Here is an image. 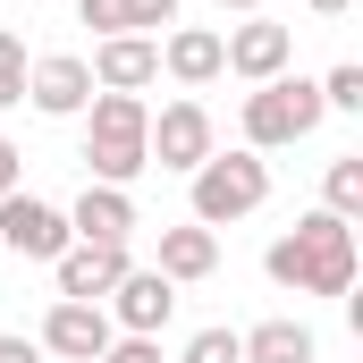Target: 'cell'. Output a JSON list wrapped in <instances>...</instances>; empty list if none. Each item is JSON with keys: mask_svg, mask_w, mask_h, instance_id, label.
Returning a JSON list of instances; mask_svg holds the SVG:
<instances>
[{"mask_svg": "<svg viewBox=\"0 0 363 363\" xmlns=\"http://www.w3.org/2000/svg\"><path fill=\"white\" fill-rule=\"evenodd\" d=\"M262 271H271L287 296H347V287H355V228L330 220V211H304L287 237H271Z\"/></svg>", "mask_w": 363, "mask_h": 363, "instance_id": "obj_1", "label": "cell"}, {"mask_svg": "<svg viewBox=\"0 0 363 363\" xmlns=\"http://www.w3.org/2000/svg\"><path fill=\"white\" fill-rule=\"evenodd\" d=\"M144 127H152L144 93H93L85 101V169H93V186H135L152 169Z\"/></svg>", "mask_w": 363, "mask_h": 363, "instance_id": "obj_2", "label": "cell"}, {"mask_svg": "<svg viewBox=\"0 0 363 363\" xmlns=\"http://www.w3.org/2000/svg\"><path fill=\"white\" fill-rule=\"evenodd\" d=\"M152 271L169 279V287H194V279L220 271V228H194V220H178V228H161V262Z\"/></svg>", "mask_w": 363, "mask_h": 363, "instance_id": "obj_14", "label": "cell"}, {"mask_svg": "<svg viewBox=\"0 0 363 363\" xmlns=\"http://www.w3.org/2000/svg\"><path fill=\"white\" fill-rule=\"evenodd\" d=\"M304 9H313V17H347L355 0H304Z\"/></svg>", "mask_w": 363, "mask_h": 363, "instance_id": "obj_26", "label": "cell"}, {"mask_svg": "<svg viewBox=\"0 0 363 363\" xmlns=\"http://www.w3.org/2000/svg\"><path fill=\"white\" fill-rule=\"evenodd\" d=\"M101 363H161V338H127V330H118V338L101 347Z\"/></svg>", "mask_w": 363, "mask_h": 363, "instance_id": "obj_22", "label": "cell"}, {"mask_svg": "<svg viewBox=\"0 0 363 363\" xmlns=\"http://www.w3.org/2000/svg\"><path fill=\"white\" fill-rule=\"evenodd\" d=\"M68 228H77V245H127L135 237V194L85 178V194L68 203Z\"/></svg>", "mask_w": 363, "mask_h": 363, "instance_id": "obj_13", "label": "cell"}, {"mask_svg": "<svg viewBox=\"0 0 363 363\" xmlns=\"http://www.w3.org/2000/svg\"><path fill=\"white\" fill-rule=\"evenodd\" d=\"M26 101H34L43 118H85L93 68L77 60V51H51V60H34V68H26Z\"/></svg>", "mask_w": 363, "mask_h": 363, "instance_id": "obj_10", "label": "cell"}, {"mask_svg": "<svg viewBox=\"0 0 363 363\" xmlns=\"http://www.w3.org/2000/svg\"><path fill=\"white\" fill-rule=\"evenodd\" d=\"M26 68H34V60H26V43H17V34H0V110H17V101H26Z\"/></svg>", "mask_w": 363, "mask_h": 363, "instance_id": "obj_18", "label": "cell"}, {"mask_svg": "<svg viewBox=\"0 0 363 363\" xmlns=\"http://www.w3.org/2000/svg\"><path fill=\"white\" fill-rule=\"evenodd\" d=\"M161 68H169L178 85H211V77H228V68H220V34H211V26H178V34L161 43Z\"/></svg>", "mask_w": 363, "mask_h": 363, "instance_id": "obj_15", "label": "cell"}, {"mask_svg": "<svg viewBox=\"0 0 363 363\" xmlns=\"http://www.w3.org/2000/svg\"><path fill=\"white\" fill-rule=\"evenodd\" d=\"M178 363H245V347H237V330H194Z\"/></svg>", "mask_w": 363, "mask_h": 363, "instance_id": "obj_19", "label": "cell"}, {"mask_svg": "<svg viewBox=\"0 0 363 363\" xmlns=\"http://www.w3.org/2000/svg\"><path fill=\"white\" fill-rule=\"evenodd\" d=\"M127 271H135V262H127V245H68V254L51 262V279H60V296H68V304H101Z\"/></svg>", "mask_w": 363, "mask_h": 363, "instance_id": "obj_12", "label": "cell"}, {"mask_svg": "<svg viewBox=\"0 0 363 363\" xmlns=\"http://www.w3.org/2000/svg\"><path fill=\"white\" fill-rule=\"evenodd\" d=\"M144 152H152V169H178V178H194L220 144H211V110L203 101H169L152 127H144Z\"/></svg>", "mask_w": 363, "mask_h": 363, "instance_id": "obj_7", "label": "cell"}, {"mask_svg": "<svg viewBox=\"0 0 363 363\" xmlns=\"http://www.w3.org/2000/svg\"><path fill=\"white\" fill-rule=\"evenodd\" d=\"M271 203V161L262 152H211L194 169V228H228Z\"/></svg>", "mask_w": 363, "mask_h": 363, "instance_id": "obj_4", "label": "cell"}, {"mask_svg": "<svg viewBox=\"0 0 363 363\" xmlns=\"http://www.w3.org/2000/svg\"><path fill=\"white\" fill-rule=\"evenodd\" d=\"M17 169H26V161H17V144L0 135V194H17Z\"/></svg>", "mask_w": 363, "mask_h": 363, "instance_id": "obj_24", "label": "cell"}, {"mask_svg": "<svg viewBox=\"0 0 363 363\" xmlns=\"http://www.w3.org/2000/svg\"><path fill=\"white\" fill-rule=\"evenodd\" d=\"M101 313H110V330H127V338H161L169 313H178V287H169L161 271H127L110 296H101Z\"/></svg>", "mask_w": 363, "mask_h": 363, "instance_id": "obj_8", "label": "cell"}, {"mask_svg": "<svg viewBox=\"0 0 363 363\" xmlns=\"http://www.w3.org/2000/svg\"><path fill=\"white\" fill-rule=\"evenodd\" d=\"M220 9H245V17H262V0H220Z\"/></svg>", "mask_w": 363, "mask_h": 363, "instance_id": "obj_27", "label": "cell"}, {"mask_svg": "<svg viewBox=\"0 0 363 363\" xmlns=\"http://www.w3.org/2000/svg\"><path fill=\"white\" fill-rule=\"evenodd\" d=\"M77 17H85L93 34L110 43V34H135V17H127V0H77Z\"/></svg>", "mask_w": 363, "mask_h": 363, "instance_id": "obj_21", "label": "cell"}, {"mask_svg": "<svg viewBox=\"0 0 363 363\" xmlns=\"http://www.w3.org/2000/svg\"><path fill=\"white\" fill-rule=\"evenodd\" d=\"M321 110H363V68L355 60H338V68L321 77Z\"/></svg>", "mask_w": 363, "mask_h": 363, "instance_id": "obj_20", "label": "cell"}, {"mask_svg": "<svg viewBox=\"0 0 363 363\" xmlns=\"http://www.w3.org/2000/svg\"><path fill=\"white\" fill-rule=\"evenodd\" d=\"M321 211L355 228V211H363V152H338V161H330V178H321Z\"/></svg>", "mask_w": 363, "mask_h": 363, "instance_id": "obj_17", "label": "cell"}, {"mask_svg": "<svg viewBox=\"0 0 363 363\" xmlns=\"http://www.w3.org/2000/svg\"><path fill=\"white\" fill-rule=\"evenodd\" d=\"M237 347H245V363H313V355H321V338H313L304 321H262V330H237Z\"/></svg>", "mask_w": 363, "mask_h": 363, "instance_id": "obj_16", "label": "cell"}, {"mask_svg": "<svg viewBox=\"0 0 363 363\" xmlns=\"http://www.w3.org/2000/svg\"><path fill=\"white\" fill-rule=\"evenodd\" d=\"M321 85L313 77H271V85L245 93V152H279V144H304L321 127Z\"/></svg>", "mask_w": 363, "mask_h": 363, "instance_id": "obj_3", "label": "cell"}, {"mask_svg": "<svg viewBox=\"0 0 363 363\" xmlns=\"http://www.w3.org/2000/svg\"><path fill=\"white\" fill-rule=\"evenodd\" d=\"M0 363H43V347L34 338H0Z\"/></svg>", "mask_w": 363, "mask_h": 363, "instance_id": "obj_25", "label": "cell"}, {"mask_svg": "<svg viewBox=\"0 0 363 363\" xmlns=\"http://www.w3.org/2000/svg\"><path fill=\"white\" fill-rule=\"evenodd\" d=\"M110 338H118V330H110V313H101V304H68V296H60V304L43 313V338H34V347H43V355H60V363H101Z\"/></svg>", "mask_w": 363, "mask_h": 363, "instance_id": "obj_9", "label": "cell"}, {"mask_svg": "<svg viewBox=\"0 0 363 363\" xmlns=\"http://www.w3.org/2000/svg\"><path fill=\"white\" fill-rule=\"evenodd\" d=\"M127 17H135V34L144 26H178V0H127Z\"/></svg>", "mask_w": 363, "mask_h": 363, "instance_id": "obj_23", "label": "cell"}, {"mask_svg": "<svg viewBox=\"0 0 363 363\" xmlns=\"http://www.w3.org/2000/svg\"><path fill=\"white\" fill-rule=\"evenodd\" d=\"M93 93H144L161 77V43L152 34H110V43H93Z\"/></svg>", "mask_w": 363, "mask_h": 363, "instance_id": "obj_11", "label": "cell"}, {"mask_svg": "<svg viewBox=\"0 0 363 363\" xmlns=\"http://www.w3.org/2000/svg\"><path fill=\"white\" fill-rule=\"evenodd\" d=\"M287 60H296V26H279V17H245V26H228V34H220V68H228V77H245V85L287 77Z\"/></svg>", "mask_w": 363, "mask_h": 363, "instance_id": "obj_6", "label": "cell"}, {"mask_svg": "<svg viewBox=\"0 0 363 363\" xmlns=\"http://www.w3.org/2000/svg\"><path fill=\"white\" fill-rule=\"evenodd\" d=\"M0 245L17 254V262H60L68 245H77V228H68V211L60 203H43V194H0Z\"/></svg>", "mask_w": 363, "mask_h": 363, "instance_id": "obj_5", "label": "cell"}]
</instances>
